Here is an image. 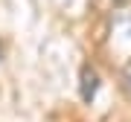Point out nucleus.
<instances>
[{
  "mask_svg": "<svg viewBox=\"0 0 131 122\" xmlns=\"http://www.w3.org/2000/svg\"><path fill=\"white\" fill-rule=\"evenodd\" d=\"M96 90H99V73L93 70V67L84 64L82 67V99L90 102V99L96 96Z\"/></svg>",
  "mask_w": 131,
  "mask_h": 122,
  "instance_id": "nucleus-1",
  "label": "nucleus"
},
{
  "mask_svg": "<svg viewBox=\"0 0 131 122\" xmlns=\"http://www.w3.org/2000/svg\"><path fill=\"white\" fill-rule=\"evenodd\" d=\"M119 87H122V93L131 99V58L125 61V67H122V73H119Z\"/></svg>",
  "mask_w": 131,
  "mask_h": 122,
  "instance_id": "nucleus-2",
  "label": "nucleus"
},
{
  "mask_svg": "<svg viewBox=\"0 0 131 122\" xmlns=\"http://www.w3.org/2000/svg\"><path fill=\"white\" fill-rule=\"evenodd\" d=\"M119 3H122V0H119Z\"/></svg>",
  "mask_w": 131,
  "mask_h": 122,
  "instance_id": "nucleus-3",
  "label": "nucleus"
}]
</instances>
